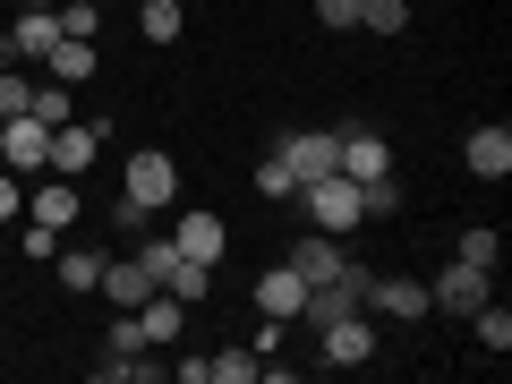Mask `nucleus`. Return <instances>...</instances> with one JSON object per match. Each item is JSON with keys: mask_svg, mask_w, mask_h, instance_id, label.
<instances>
[{"mask_svg": "<svg viewBox=\"0 0 512 384\" xmlns=\"http://www.w3.org/2000/svg\"><path fill=\"white\" fill-rule=\"evenodd\" d=\"M120 197H128V205H146V214L163 222L171 205H180V163H171L163 146H137V154H128V180H120Z\"/></svg>", "mask_w": 512, "mask_h": 384, "instance_id": "1", "label": "nucleus"}, {"mask_svg": "<svg viewBox=\"0 0 512 384\" xmlns=\"http://www.w3.org/2000/svg\"><path fill=\"white\" fill-rule=\"evenodd\" d=\"M291 205H308V222H316V231H333V239H350V231L367 222V214H359V180H350V171H325V180H308Z\"/></svg>", "mask_w": 512, "mask_h": 384, "instance_id": "2", "label": "nucleus"}, {"mask_svg": "<svg viewBox=\"0 0 512 384\" xmlns=\"http://www.w3.org/2000/svg\"><path fill=\"white\" fill-rule=\"evenodd\" d=\"M103 137H111V120H60V128H52V154H43V171H52V180H86L94 154H103Z\"/></svg>", "mask_w": 512, "mask_h": 384, "instance_id": "3", "label": "nucleus"}, {"mask_svg": "<svg viewBox=\"0 0 512 384\" xmlns=\"http://www.w3.org/2000/svg\"><path fill=\"white\" fill-rule=\"evenodd\" d=\"M359 299H367V265L350 256V265H342L333 282H308V299H299V316H291V325H308V333H316V325H333V316H350Z\"/></svg>", "mask_w": 512, "mask_h": 384, "instance_id": "4", "label": "nucleus"}, {"mask_svg": "<svg viewBox=\"0 0 512 384\" xmlns=\"http://www.w3.org/2000/svg\"><path fill=\"white\" fill-rule=\"evenodd\" d=\"M274 154L291 163V188H308V180H325V171H342V137H333V128H291Z\"/></svg>", "mask_w": 512, "mask_h": 384, "instance_id": "5", "label": "nucleus"}, {"mask_svg": "<svg viewBox=\"0 0 512 384\" xmlns=\"http://www.w3.org/2000/svg\"><path fill=\"white\" fill-rule=\"evenodd\" d=\"M487 299H495V274L487 265H461V256L427 282V308H444V316H470V308H487Z\"/></svg>", "mask_w": 512, "mask_h": 384, "instance_id": "6", "label": "nucleus"}, {"mask_svg": "<svg viewBox=\"0 0 512 384\" xmlns=\"http://www.w3.org/2000/svg\"><path fill=\"white\" fill-rule=\"evenodd\" d=\"M43 154H52V128H43L35 111L0 120V171H18V180H43Z\"/></svg>", "mask_w": 512, "mask_h": 384, "instance_id": "7", "label": "nucleus"}, {"mask_svg": "<svg viewBox=\"0 0 512 384\" xmlns=\"http://www.w3.org/2000/svg\"><path fill=\"white\" fill-rule=\"evenodd\" d=\"M86 214V180H26V222H43V231H69V222Z\"/></svg>", "mask_w": 512, "mask_h": 384, "instance_id": "8", "label": "nucleus"}, {"mask_svg": "<svg viewBox=\"0 0 512 384\" xmlns=\"http://www.w3.org/2000/svg\"><path fill=\"white\" fill-rule=\"evenodd\" d=\"M316 359H325V367H367V359H376L367 308H350V316H333V325H316Z\"/></svg>", "mask_w": 512, "mask_h": 384, "instance_id": "9", "label": "nucleus"}, {"mask_svg": "<svg viewBox=\"0 0 512 384\" xmlns=\"http://www.w3.org/2000/svg\"><path fill=\"white\" fill-rule=\"evenodd\" d=\"M359 308L393 316V325H419V316H427V282H419V274H367V299H359Z\"/></svg>", "mask_w": 512, "mask_h": 384, "instance_id": "10", "label": "nucleus"}, {"mask_svg": "<svg viewBox=\"0 0 512 384\" xmlns=\"http://www.w3.org/2000/svg\"><path fill=\"white\" fill-rule=\"evenodd\" d=\"M461 163H470L478 180H504V171H512V128L504 120H478L470 137H461Z\"/></svg>", "mask_w": 512, "mask_h": 384, "instance_id": "11", "label": "nucleus"}, {"mask_svg": "<svg viewBox=\"0 0 512 384\" xmlns=\"http://www.w3.org/2000/svg\"><path fill=\"white\" fill-rule=\"evenodd\" d=\"M282 265H291L299 282H333V274L350 265V248H342L333 231H308V239H291V256H282Z\"/></svg>", "mask_w": 512, "mask_h": 384, "instance_id": "12", "label": "nucleus"}, {"mask_svg": "<svg viewBox=\"0 0 512 384\" xmlns=\"http://www.w3.org/2000/svg\"><path fill=\"white\" fill-rule=\"evenodd\" d=\"M171 239H180V256L214 265V274H222V256H231V231H222V214H180V222H171Z\"/></svg>", "mask_w": 512, "mask_h": 384, "instance_id": "13", "label": "nucleus"}, {"mask_svg": "<svg viewBox=\"0 0 512 384\" xmlns=\"http://www.w3.org/2000/svg\"><path fill=\"white\" fill-rule=\"evenodd\" d=\"M94 299H111V308H146V299H154V274L137 265V256H103V282H94Z\"/></svg>", "mask_w": 512, "mask_h": 384, "instance_id": "14", "label": "nucleus"}, {"mask_svg": "<svg viewBox=\"0 0 512 384\" xmlns=\"http://www.w3.org/2000/svg\"><path fill=\"white\" fill-rule=\"evenodd\" d=\"M299 299H308V282H299L291 265H265V274H256V308H265V316H282V325H291Z\"/></svg>", "mask_w": 512, "mask_h": 384, "instance_id": "15", "label": "nucleus"}, {"mask_svg": "<svg viewBox=\"0 0 512 384\" xmlns=\"http://www.w3.org/2000/svg\"><path fill=\"white\" fill-rule=\"evenodd\" d=\"M342 171L350 180H376V171H393V146H384L376 128H342Z\"/></svg>", "mask_w": 512, "mask_h": 384, "instance_id": "16", "label": "nucleus"}, {"mask_svg": "<svg viewBox=\"0 0 512 384\" xmlns=\"http://www.w3.org/2000/svg\"><path fill=\"white\" fill-rule=\"evenodd\" d=\"M43 77H60V86H94V43L86 35H60L52 52H43Z\"/></svg>", "mask_w": 512, "mask_h": 384, "instance_id": "17", "label": "nucleus"}, {"mask_svg": "<svg viewBox=\"0 0 512 384\" xmlns=\"http://www.w3.org/2000/svg\"><path fill=\"white\" fill-rule=\"evenodd\" d=\"M9 43H18V60H43L60 43V9H18V26H9Z\"/></svg>", "mask_w": 512, "mask_h": 384, "instance_id": "18", "label": "nucleus"}, {"mask_svg": "<svg viewBox=\"0 0 512 384\" xmlns=\"http://www.w3.org/2000/svg\"><path fill=\"white\" fill-rule=\"evenodd\" d=\"M137 325H146V342H154V350H171V342H180V333H188V308H180V299H171V291H154L146 308H137Z\"/></svg>", "mask_w": 512, "mask_h": 384, "instance_id": "19", "label": "nucleus"}, {"mask_svg": "<svg viewBox=\"0 0 512 384\" xmlns=\"http://www.w3.org/2000/svg\"><path fill=\"white\" fill-rule=\"evenodd\" d=\"M154 291H171L180 308H197V299H214V265H197V256H171V274L154 282Z\"/></svg>", "mask_w": 512, "mask_h": 384, "instance_id": "20", "label": "nucleus"}, {"mask_svg": "<svg viewBox=\"0 0 512 384\" xmlns=\"http://www.w3.org/2000/svg\"><path fill=\"white\" fill-rule=\"evenodd\" d=\"M94 376H103V384H154V376H163V359H154V350H103Z\"/></svg>", "mask_w": 512, "mask_h": 384, "instance_id": "21", "label": "nucleus"}, {"mask_svg": "<svg viewBox=\"0 0 512 384\" xmlns=\"http://www.w3.org/2000/svg\"><path fill=\"white\" fill-rule=\"evenodd\" d=\"M180 26H188L180 0H137V35L146 43H180Z\"/></svg>", "mask_w": 512, "mask_h": 384, "instance_id": "22", "label": "nucleus"}, {"mask_svg": "<svg viewBox=\"0 0 512 384\" xmlns=\"http://www.w3.org/2000/svg\"><path fill=\"white\" fill-rule=\"evenodd\" d=\"M402 205H410V197H402V180H393V171H376V180H359V214H367V222H393Z\"/></svg>", "mask_w": 512, "mask_h": 384, "instance_id": "23", "label": "nucleus"}, {"mask_svg": "<svg viewBox=\"0 0 512 384\" xmlns=\"http://www.w3.org/2000/svg\"><path fill=\"white\" fill-rule=\"evenodd\" d=\"M52 274H60V291H94V282H103V256L94 248H60Z\"/></svg>", "mask_w": 512, "mask_h": 384, "instance_id": "24", "label": "nucleus"}, {"mask_svg": "<svg viewBox=\"0 0 512 384\" xmlns=\"http://www.w3.org/2000/svg\"><path fill=\"white\" fill-rule=\"evenodd\" d=\"M453 256H461V265H487V274H495V265H504V231H487V222H470Z\"/></svg>", "mask_w": 512, "mask_h": 384, "instance_id": "25", "label": "nucleus"}, {"mask_svg": "<svg viewBox=\"0 0 512 384\" xmlns=\"http://www.w3.org/2000/svg\"><path fill=\"white\" fill-rule=\"evenodd\" d=\"M359 26H367V35H402V26H410V0H359Z\"/></svg>", "mask_w": 512, "mask_h": 384, "instance_id": "26", "label": "nucleus"}, {"mask_svg": "<svg viewBox=\"0 0 512 384\" xmlns=\"http://www.w3.org/2000/svg\"><path fill=\"white\" fill-rule=\"evenodd\" d=\"M470 325H478V342H487L495 359H504V350H512V316L495 308V299H487V308H470Z\"/></svg>", "mask_w": 512, "mask_h": 384, "instance_id": "27", "label": "nucleus"}, {"mask_svg": "<svg viewBox=\"0 0 512 384\" xmlns=\"http://www.w3.org/2000/svg\"><path fill=\"white\" fill-rule=\"evenodd\" d=\"M256 376H265L256 350H214V384H256Z\"/></svg>", "mask_w": 512, "mask_h": 384, "instance_id": "28", "label": "nucleus"}, {"mask_svg": "<svg viewBox=\"0 0 512 384\" xmlns=\"http://www.w3.org/2000/svg\"><path fill=\"white\" fill-rule=\"evenodd\" d=\"M256 197H299V188H291V163H282V154H265V163H256Z\"/></svg>", "mask_w": 512, "mask_h": 384, "instance_id": "29", "label": "nucleus"}, {"mask_svg": "<svg viewBox=\"0 0 512 384\" xmlns=\"http://www.w3.org/2000/svg\"><path fill=\"white\" fill-rule=\"evenodd\" d=\"M26 94H35V77H18V69H0V120H18V111H26Z\"/></svg>", "mask_w": 512, "mask_h": 384, "instance_id": "30", "label": "nucleus"}, {"mask_svg": "<svg viewBox=\"0 0 512 384\" xmlns=\"http://www.w3.org/2000/svg\"><path fill=\"white\" fill-rule=\"evenodd\" d=\"M94 26H103L94 0H69V9H60V35H86V43H94Z\"/></svg>", "mask_w": 512, "mask_h": 384, "instance_id": "31", "label": "nucleus"}, {"mask_svg": "<svg viewBox=\"0 0 512 384\" xmlns=\"http://www.w3.org/2000/svg\"><path fill=\"white\" fill-rule=\"evenodd\" d=\"M0 222H26V180L18 171H0Z\"/></svg>", "mask_w": 512, "mask_h": 384, "instance_id": "32", "label": "nucleus"}, {"mask_svg": "<svg viewBox=\"0 0 512 384\" xmlns=\"http://www.w3.org/2000/svg\"><path fill=\"white\" fill-rule=\"evenodd\" d=\"M146 222H154L146 205H128V197H111V231H120V239H137V231H146Z\"/></svg>", "mask_w": 512, "mask_h": 384, "instance_id": "33", "label": "nucleus"}, {"mask_svg": "<svg viewBox=\"0 0 512 384\" xmlns=\"http://www.w3.org/2000/svg\"><path fill=\"white\" fill-rule=\"evenodd\" d=\"M18 248L35 256V265H52V256H60V231H43V222H26V239H18Z\"/></svg>", "mask_w": 512, "mask_h": 384, "instance_id": "34", "label": "nucleus"}, {"mask_svg": "<svg viewBox=\"0 0 512 384\" xmlns=\"http://www.w3.org/2000/svg\"><path fill=\"white\" fill-rule=\"evenodd\" d=\"M316 26H333V35H342V26H359V0H316Z\"/></svg>", "mask_w": 512, "mask_h": 384, "instance_id": "35", "label": "nucleus"}, {"mask_svg": "<svg viewBox=\"0 0 512 384\" xmlns=\"http://www.w3.org/2000/svg\"><path fill=\"white\" fill-rule=\"evenodd\" d=\"M0 69H26V60H18V43H9V26H0Z\"/></svg>", "mask_w": 512, "mask_h": 384, "instance_id": "36", "label": "nucleus"}, {"mask_svg": "<svg viewBox=\"0 0 512 384\" xmlns=\"http://www.w3.org/2000/svg\"><path fill=\"white\" fill-rule=\"evenodd\" d=\"M94 9H111V0H94Z\"/></svg>", "mask_w": 512, "mask_h": 384, "instance_id": "37", "label": "nucleus"}]
</instances>
